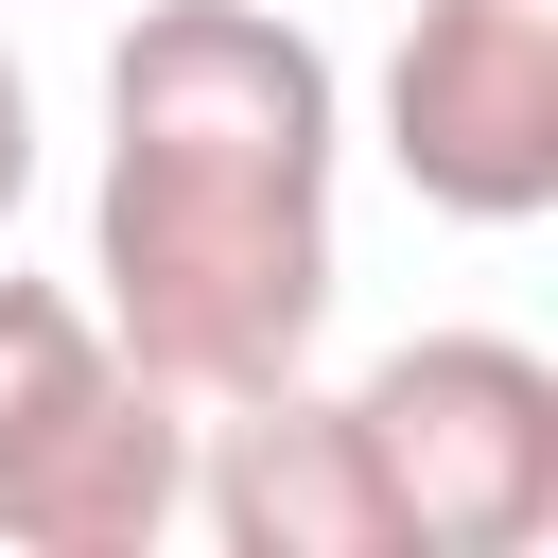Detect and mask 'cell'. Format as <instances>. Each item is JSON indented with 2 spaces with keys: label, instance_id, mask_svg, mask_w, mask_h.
<instances>
[{
  "label": "cell",
  "instance_id": "7a4b0ae2",
  "mask_svg": "<svg viewBox=\"0 0 558 558\" xmlns=\"http://www.w3.org/2000/svg\"><path fill=\"white\" fill-rule=\"evenodd\" d=\"M401 558H541L558 541V366L523 331H418L349 384Z\"/></svg>",
  "mask_w": 558,
  "mask_h": 558
},
{
  "label": "cell",
  "instance_id": "8992f818",
  "mask_svg": "<svg viewBox=\"0 0 558 558\" xmlns=\"http://www.w3.org/2000/svg\"><path fill=\"white\" fill-rule=\"evenodd\" d=\"M87 366H105V314L52 296V279H0V471L35 453L52 401H87Z\"/></svg>",
  "mask_w": 558,
  "mask_h": 558
},
{
  "label": "cell",
  "instance_id": "3957f363",
  "mask_svg": "<svg viewBox=\"0 0 558 558\" xmlns=\"http://www.w3.org/2000/svg\"><path fill=\"white\" fill-rule=\"evenodd\" d=\"M384 174L436 227L558 209V0H418L384 52Z\"/></svg>",
  "mask_w": 558,
  "mask_h": 558
},
{
  "label": "cell",
  "instance_id": "277c9868",
  "mask_svg": "<svg viewBox=\"0 0 558 558\" xmlns=\"http://www.w3.org/2000/svg\"><path fill=\"white\" fill-rule=\"evenodd\" d=\"M227 558H401L384 523V471H366V418L349 384H244V401H192V506Z\"/></svg>",
  "mask_w": 558,
  "mask_h": 558
},
{
  "label": "cell",
  "instance_id": "5b68a950",
  "mask_svg": "<svg viewBox=\"0 0 558 558\" xmlns=\"http://www.w3.org/2000/svg\"><path fill=\"white\" fill-rule=\"evenodd\" d=\"M174 506H192V401L105 349L87 401H52L35 453L0 471V558H140L174 541Z\"/></svg>",
  "mask_w": 558,
  "mask_h": 558
},
{
  "label": "cell",
  "instance_id": "52a82bcc",
  "mask_svg": "<svg viewBox=\"0 0 558 558\" xmlns=\"http://www.w3.org/2000/svg\"><path fill=\"white\" fill-rule=\"evenodd\" d=\"M17 192H35V87H17V52H0V227H17Z\"/></svg>",
  "mask_w": 558,
  "mask_h": 558
},
{
  "label": "cell",
  "instance_id": "6da1fadb",
  "mask_svg": "<svg viewBox=\"0 0 558 558\" xmlns=\"http://www.w3.org/2000/svg\"><path fill=\"white\" fill-rule=\"evenodd\" d=\"M331 157L349 87L279 0H157L105 52V192H87L105 349L174 401L296 384L331 331Z\"/></svg>",
  "mask_w": 558,
  "mask_h": 558
}]
</instances>
